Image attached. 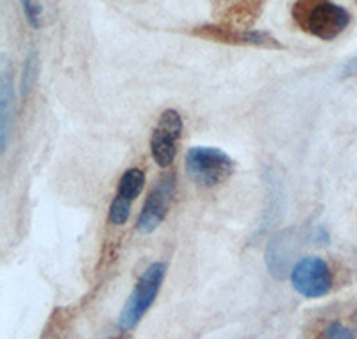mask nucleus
I'll return each mask as SVG.
<instances>
[{
	"label": "nucleus",
	"instance_id": "obj_1",
	"mask_svg": "<svg viewBox=\"0 0 357 339\" xmlns=\"http://www.w3.org/2000/svg\"><path fill=\"white\" fill-rule=\"evenodd\" d=\"M184 168L193 184L215 188L234 174V161L229 153L215 146H193L188 150Z\"/></svg>",
	"mask_w": 357,
	"mask_h": 339
},
{
	"label": "nucleus",
	"instance_id": "obj_2",
	"mask_svg": "<svg viewBox=\"0 0 357 339\" xmlns=\"http://www.w3.org/2000/svg\"><path fill=\"white\" fill-rule=\"evenodd\" d=\"M167 275V264L165 263H152L151 266L143 271L138 284L134 286L132 293L127 299L123 306L120 318H118V329L122 332H130L138 327V323L145 316V312L151 309L158 296L161 284Z\"/></svg>",
	"mask_w": 357,
	"mask_h": 339
},
{
	"label": "nucleus",
	"instance_id": "obj_3",
	"mask_svg": "<svg viewBox=\"0 0 357 339\" xmlns=\"http://www.w3.org/2000/svg\"><path fill=\"white\" fill-rule=\"evenodd\" d=\"M291 284L305 299H321L333 287V273L324 259L304 257L293 266Z\"/></svg>",
	"mask_w": 357,
	"mask_h": 339
},
{
	"label": "nucleus",
	"instance_id": "obj_4",
	"mask_svg": "<svg viewBox=\"0 0 357 339\" xmlns=\"http://www.w3.org/2000/svg\"><path fill=\"white\" fill-rule=\"evenodd\" d=\"M183 134V118L175 110L161 114L151 140V152L159 168H168L177 156L178 140Z\"/></svg>",
	"mask_w": 357,
	"mask_h": 339
},
{
	"label": "nucleus",
	"instance_id": "obj_5",
	"mask_svg": "<svg viewBox=\"0 0 357 339\" xmlns=\"http://www.w3.org/2000/svg\"><path fill=\"white\" fill-rule=\"evenodd\" d=\"M175 197V177L174 175H165L161 181L152 188V191L146 197V202L143 206L142 213L136 222V229L142 234H151L165 222L168 216L172 202Z\"/></svg>",
	"mask_w": 357,
	"mask_h": 339
},
{
	"label": "nucleus",
	"instance_id": "obj_6",
	"mask_svg": "<svg viewBox=\"0 0 357 339\" xmlns=\"http://www.w3.org/2000/svg\"><path fill=\"white\" fill-rule=\"evenodd\" d=\"M349 24L350 13L345 8L334 4L331 0H324L311 9L301 29L320 40L331 41L340 36L349 27Z\"/></svg>",
	"mask_w": 357,
	"mask_h": 339
},
{
	"label": "nucleus",
	"instance_id": "obj_7",
	"mask_svg": "<svg viewBox=\"0 0 357 339\" xmlns=\"http://www.w3.org/2000/svg\"><path fill=\"white\" fill-rule=\"evenodd\" d=\"M191 34L202 38V40L218 41L225 45H245V47H257V49H284L279 40L270 36L264 31H248V29H232L225 25H200L193 29Z\"/></svg>",
	"mask_w": 357,
	"mask_h": 339
},
{
	"label": "nucleus",
	"instance_id": "obj_8",
	"mask_svg": "<svg viewBox=\"0 0 357 339\" xmlns=\"http://www.w3.org/2000/svg\"><path fill=\"white\" fill-rule=\"evenodd\" d=\"M218 24L232 29H250L263 11V0H216Z\"/></svg>",
	"mask_w": 357,
	"mask_h": 339
},
{
	"label": "nucleus",
	"instance_id": "obj_9",
	"mask_svg": "<svg viewBox=\"0 0 357 339\" xmlns=\"http://www.w3.org/2000/svg\"><path fill=\"white\" fill-rule=\"evenodd\" d=\"M13 100H15V95H13L9 65L8 61L2 59V66H0V146H2V153H6L9 142Z\"/></svg>",
	"mask_w": 357,
	"mask_h": 339
},
{
	"label": "nucleus",
	"instance_id": "obj_10",
	"mask_svg": "<svg viewBox=\"0 0 357 339\" xmlns=\"http://www.w3.org/2000/svg\"><path fill=\"white\" fill-rule=\"evenodd\" d=\"M143 186H145V174H143L142 170H127L126 174L122 175V179H120V182H118V195L132 202V200L139 197Z\"/></svg>",
	"mask_w": 357,
	"mask_h": 339
},
{
	"label": "nucleus",
	"instance_id": "obj_11",
	"mask_svg": "<svg viewBox=\"0 0 357 339\" xmlns=\"http://www.w3.org/2000/svg\"><path fill=\"white\" fill-rule=\"evenodd\" d=\"M38 75V52L36 49H33L27 54V59H25L24 65V73H22V84L20 91L22 95H27V91L33 88L34 81H36Z\"/></svg>",
	"mask_w": 357,
	"mask_h": 339
},
{
	"label": "nucleus",
	"instance_id": "obj_12",
	"mask_svg": "<svg viewBox=\"0 0 357 339\" xmlns=\"http://www.w3.org/2000/svg\"><path fill=\"white\" fill-rule=\"evenodd\" d=\"M129 216H130V200L116 195V197L113 198V202H111V207H109V222L116 227L126 225Z\"/></svg>",
	"mask_w": 357,
	"mask_h": 339
},
{
	"label": "nucleus",
	"instance_id": "obj_13",
	"mask_svg": "<svg viewBox=\"0 0 357 339\" xmlns=\"http://www.w3.org/2000/svg\"><path fill=\"white\" fill-rule=\"evenodd\" d=\"M22 9H24L25 20L31 27L38 29L41 25V15H43V8L38 0H20Z\"/></svg>",
	"mask_w": 357,
	"mask_h": 339
},
{
	"label": "nucleus",
	"instance_id": "obj_14",
	"mask_svg": "<svg viewBox=\"0 0 357 339\" xmlns=\"http://www.w3.org/2000/svg\"><path fill=\"white\" fill-rule=\"evenodd\" d=\"M320 2H324V0H296L291 11L295 24L301 27L305 18H307L309 13H311V9L320 4Z\"/></svg>",
	"mask_w": 357,
	"mask_h": 339
},
{
	"label": "nucleus",
	"instance_id": "obj_15",
	"mask_svg": "<svg viewBox=\"0 0 357 339\" xmlns=\"http://www.w3.org/2000/svg\"><path fill=\"white\" fill-rule=\"evenodd\" d=\"M324 336H325V338H340V339H343V338H354V332H350L349 329L343 327L341 323H331L329 327L325 329Z\"/></svg>",
	"mask_w": 357,
	"mask_h": 339
},
{
	"label": "nucleus",
	"instance_id": "obj_16",
	"mask_svg": "<svg viewBox=\"0 0 357 339\" xmlns=\"http://www.w3.org/2000/svg\"><path fill=\"white\" fill-rule=\"evenodd\" d=\"M345 73H347V75H356V73H357V57H356V59L350 61L349 65L345 66Z\"/></svg>",
	"mask_w": 357,
	"mask_h": 339
}]
</instances>
